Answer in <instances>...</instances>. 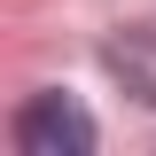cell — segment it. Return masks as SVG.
<instances>
[{"mask_svg": "<svg viewBox=\"0 0 156 156\" xmlns=\"http://www.w3.org/2000/svg\"><path fill=\"white\" fill-rule=\"evenodd\" d=\"M94 117L78 94H31L16 109V156H94Z\"/></svg>", "mask_w": 156, "mask_h": 156, "instance_id": "obj_1", "label": "cell"}, {"mask_svg": "<svg viewBox=\"0 0 156 156\" xmlns=\"http://www.w3.org/2000/svg\"><path fill=\"white\" fill-rule=\"evenodd\" d=\"M101 70H109L133 101L156 109V31H117L109 47H101Z\"/></svg>", "mask_w": 156, "mask_h": 156, "instance_id": "obj_2", "label": "cell"}]
</instances>
